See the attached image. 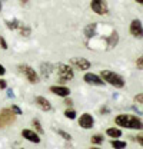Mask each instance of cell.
Returning a JSON list of instances; mask_svg holds the SVG:
<instances>
[{
  "label": "cell",
  "instance_id": "1",
  "mask_svg": "<svg viewBox=\"0 0 143 149\" xmlns=\"http://www.w3.org/2000/svg\"><path fill=\"white\" fill-rule=\"evenodd\" d=\"M115 123L120 128L125 129H143V120L140 118L135 116V115H129V113H120L115 118Z\"/></svg>",
  "mask_w": 143,
  "mask_h": 149
},
{
  "label": "cell",
  "instance_id": "2",
  "mask_svg": "<svg viewBox=\"0 0 143 149\" xmlns=\"http://www.w3.org/2000/svg\"><path fill=\"white\" fill-rule=\"evenodd\" d=\"M100 77L103 79L105 83L112 85L116 89H122V88H125V85H126V80L120 74L116 73V72H112V70H107V69H103L100 72Z\"/></svg>",
  "mask_w": 143,
  "mask_h": 149
},
{
  "label": "cell",
  "instance_id": "3",
  "mask_svg": "<svg viewBox=\"0 0 143 149\" xmlns=\"http://www.w3.org/2000/svg\"><path fill=\"white\" fill-rule=\"evenodd\" d=\"M54 72L57 74V79L60 83H67L74 77V70L72 69V66L66 65V63H57L54 66Z\"/></svg>",
  "mask_w": 143,
  "mask_h": 149
},
{
  "label": "cell",
  "instance_id": "4",
  "mask_svg": "<svg viewBox=\"0 0 143 149\" xmlns=\"http://www.w3.org/2000/svg\"><path fill=\"white\" fill-rule=\"evenodd\" d=\"M17 70L23 74L30 83L36 85V83L40 82V76H39V73L36 72L32 66H29V65H26V63H20V65H17Z\"/></svg>",
  "mask_w": 143,
  "mask_h": 149
},
{
  "label": "cell",
  "instance_id": "5",
  "mask_svg": "<svg viewBox=\"0 0 143 149\" xmlns=\"http://www.w3.org/2000/svg\"><path fill=\"white\" fill-rule=\"evenodd\" d=\"M16 115L10 111V108H3L0 109V129L10 126L12 123L16 122Z\"/></svg>",
  "mask_w": 143,
  "mask_h": 149
},
{
  "label": "cell",
  "instance_id": "6",
  "mask_svg": "<svg viewBox=\"0 0 143 149\" xmlns=\"http://www.w3.org/2000/svg\"><path fill=\"white\" fill-rule=\"evenodd\" d=\"M69 66H72L73 70L77 69V70H82V72H87L92 68V63L86 57H72L69 60Z\"/></svg>",
  "mask_w": 143,
  "mask_h": 149
},
{
  "label": "cell",
  "instance_id": "7",
  "mask_svg": "<svg viewBox=\"0 0 143 149\" xmlns=\"http://www.w3.org/2000/svg\"><path fill=\"white\" fill-rule=\"evenodd\" d=\"M90 9L99 16L109 15V6H107L106 0H92L90 1Z\"/></svg>",
  "mask_w": 143,
  "mask_h": 149
},
{
  "label": "cell",
  "instance_id": "8",
  "mask_svg": "<svg viewBox=\"0 0 143 149\" xmlns=\"http://www.w3.org/2000/svg\"><path fill=\"white\" fill-rule=\"evenodd\" d=\"M77 123L82 129H92L94 126V118L93 115L89 113V112H85L80 115V118L77 119Z\"/></svg>",
  "mask_w": 143,
  "mask_h": 149
},
{
  "label": "cell",
  "instance_id": "9",
  "mask_svg": "<svg viewBox=\"0 0 143 149\" xmlns=\"http://www.w3.org/2000/svg\"><path fill=\"white\" fill-rule=\"evenodd\" d=\"M129 32L130 35L136 39H143V24L139 19H133L132 23H130V27H129Z\"/></svg>",
  "mask_w": 143,
  "mask_h": 149
},
{
  "label": "cell",
  "instance_id": "10",
  "mask_svg": "<svg viewBox=\"0 0 143 149\" xmlns=\"http://www.w3.org/2000/svg\"><path fill=\"white\" fill-rule=\"evenodd\" d=\"M83 80L87 83V85H92V86H105V82L103 79L96 73H92V72H86L85 76H83Z\"/></svg>",
  "mask_w": 143,
  "mask_h": 149
},
{
  "label": "cell",
  "instance_id": "11",
  "mask_svg": "<svg viewBox=\"0 0 143 149\" xmlns=\"http://www.w3.org/2000/svg\"><path fill=\"white\" fill-rule=\"evenodd\" d=\"M35 105L43 112H50L52 111V103L47 97L44 96H35Z\"/></svg>",
  "mask_w": 143,
  "mask_h": 149
},
{
  "label": "cell",
  "instance_id": "12",
  "mask_svg": "<svg viewBox=\"0 0 143 149\" xmlns=\"http://www.w3.org/2000/svg\"><path fill=\"white\" fill-rule=\"evenodd\" d=\"M22 136H23L26 141L32 142V143H40V142H42L40 135H39L37 132H35L33 129H22Z\"/></svg>",
  "mask_w": 143,
  "mask_h": 149
},
{
  "label": "cell",
  "instance_id": "13",
  "mask_svg": "<svg viewBox=\"0 0 143 149\" xmlns=\"http://www.w3.org/2000/svg\"><path fill=\"white\" fill-rule=\"evenodd\" d=\"M49 91L56 96H60V97H69L70 96V89L67 86H63V85H53V86L49 88Z\"/></svg>",
  "mask_w": 143,
  "mask_h": 149
},
{
  "label": "cell",
  "instance_id": "14",
  "mask_svg": "<svg viewBox=\"0 0 143 149\" xmlns=\"http://www.w3.org/2000/svg\"><path fill=\"white\" fill-rule=\"evenodd\" d=\"M53 72H54V66L52 63L46 62V63H42V65H40V74H42V77L49 79L50 74L53 73Z\"/></svg>",
  "mask_w": 143,
  "mask_h": 149
},
{
  "label": "cell",
  "instance_id": "15",
  "mask_svg": "<svg viewBox=\"0 0 143 149\" xmlns=\"http://www.w3.org/2000/svg\"><path fill=\"white\" fill-rule=\"evenodd\" d=\"M106 135L107 136H110V138H113V139H119V138L122 136V129H120V128H116V126H113V128H107Z\"/></svg>",
  "mask_w": 143,
  "mask_h": 149
},
{
  "label": "cell",
  "instance_id": "16",
  "mask_svg": "<svg viewBox=\"0 0 143 149\" xmlns=\"http://www.w3.org/2000/svg\"><path fill=\"white\" fill-rule=\"evenodd\" d=\"M4 23H6V26H7L9 29H12V30H16V29H19V27L22 26V22H19L17 19H13V20H6Z\"/></svg>",
  "mask_w": 143,
  "mask_h": 149
},
{
  "label": "cell",
  "instance_id": "17",
  "mask_svg": "<svg viewBox=\"0 0 143 149\" xmlns=\"http://www.w3.org/2000/svg\"><path fill=\"white\" fill-rule=\"evenodd\" d=\"M32 125L35 126V129L33 130L37 132L39 135H43V133H44V129H43V126H42V123H40L39 119H33V120H32Z\"/></svg>",
  "mask_w": 143,
  "mask_h": 149
},
{
  "label": "cell",
  "instance_id": "18",
  "mask_svg": "<svg viewBox=\"0 0 143 149\" xmlns=\"http://www.w3.org/2000/svg\"><path fill=\"white\" fill-rule=\"evenodd\" d=\"M110 145L115 149H125L126 148V142L125 141H120V139H113L110 142Z\"/></svg>",
  "mask_w": 143,
  "mask_h": 149
},
{
  "label": "cell",
  "instance_id": "19",
  "mask_svg": "<svg viewBox=\"0 0 143 149\" xmlns=\"http://www.w3.org/2000/svg\"><path fill=\"white\" fill-rule=\"evenodd\" d=\"M103 141H105V138L102 135H93L90 138V142L94 143V145H100V143H103Z\"/></svg>",
  "mask_w": 143,
  "mask_h": 149
},
{
  "label": "cell",
  "instance_id": "20",
  "mask_svg": "<svg viewBox=\"0 0 143 149\" xmlns=\"http://www.w3.org/2000/svg\"><path fill=\"white\" fill-rule=\"evenodd\" d=\"M57 135H59V136H62L65 141H72V135L69 133V132H66V130L57 129Z\"/></svg>",
  "mask_w": 143,
  "mask_h": 149
},
{
  "label": "cell",
  "instance_id": "21",
  "mask_svg": "<svg viewBox=\"0 0 143 149\" xmlns=\"http://www.w3.org/2000/svg\"><path fill=\"white\" fill-rule=\"evenodd\" d=\"M65 116H66L67 119H70V120H74V119L77 118V113L73 111V109H66V111H65Z\"/></svg>",
  "mask_w": 143,
  "mask_h": 149
},
{
  "label": "cell",
  "instance_id": "22",
  "mask_svg": "<svg viewBox=\"0 0 143 149\" xmlns=\"http://www.w3.org/2000/svg\"><path fill=\"white\" fill-rule=\"evenodd\" d=\"M19 30H20V35L22 36H29L30 35V27H27L24 23H22V26L19 27Z\"/></svg>",
  "mask_w": 143,
  "mask_h": 149
},
{
  "label": "cell",
  "instance_id": "23",
  "mask_svg": "<svg viewBox=\"0 0 143 149\" xmlns=\"http://www.w3.org/2000/svg\"><path fill=\"white\" fill-rule=\"evenodd\" d=\"M10 111L13 112V113H15L16 116H19V115H22V113H23V111H22V109L19 108L17 105H12V106H10Z\"/></svg>",
  "mask_w": 143,
  "mask_h": 149
},
{
  "label": "cell",
  "instance_id": "24",
  "mask_svg": "<svg viewBox=\"0 0 143 149\" xmlns=\"http://www.w3.org/2000/svg\"><path fill=\"white\" fill-rule=\"evenodd\" d=\"M133 100H135L136 103H139V105H142V106H143V93H139V95H136V96L133 97Z\"/></svg>",
  "mask_w": 143,
  "mask_h": 149
},
{
  "label": "cell",
  "instance_id": "25",
  "mask_svg": "<svg viewBox=\"0 0 143 149\" xmlns=\"http://www.w3.org/2000/svg\"><path fill=\"white\" fill-rule=\"evenodd\" d=\"M136 68L140 69V70H143V55L137 57V60H136Z\"/></svg>",
  "mask_w": 143,
  "mask_h": 149
},
{
  "label": "cell",
  "instance_id": "26",
  "mask_svg": "<svg viewBox=\"0 0 143 149\" xmlns=\"http://www.w3.org/2000/svg\"><path fill=\"white\" fill-rule=\"evenodd\" d=\"M0 46H1V49H3V50H7V47H9V46H7L6 39H4L3 36H0Z\"/></svg>",
  "mask_w": 143,
  "mask_h": 149
},
{
  "label": "cell",
  "instance_id": "27",
  "mask_svg": "<svg viewBox=\"0 0 143 149\" xmlns=\"http://www.w3.org/2000/svg\"><path fill=\"white\" fill-rule=\"evenodd\" d=\"M0 89H7V80L6 79H0Z\"/></svg>",
  "mask_w": 143,
  "mask_h": 149
},
{
  "label": "cell",
  "instance_id": "28",
  "mask_svg": "<svg viewBox=\"0 0 143 149\" xmlns=\"http://www.w3.org/2000/svg\"><path fill=\"white\" fill-rule=\"evenodd\" d=\"M136 142H137V143H140V145L143 146V133H140V135H137V136H136Z\"/></svg>",
  "mask_w": 143,
  "mask_h": 149
},
{
  "label": "cell",
  "instance_id": "29",
  "mask_svg": "<svg viewBox=\"0 0 143 149\" xmlns=\"http://www.w3.org/2000/svg\"><path fill=\"white\" fill-rule=\"evenodd\" d=\"M65 105H67V106H72L73 105V100H72L70 97H65V102H63Z\"/></svg>",
  "mask_w": 143,
  "mask_h": 149
},
{
  "label": "cell",
  "instance_id": "30",
  "mask_svg": "<svg viewBox=\"0 0 143 149\" xmlns=\"http://www.w3.org/2000/svg\"><path fill=\"white\" fill-rule=\"evenodd\" d=\"M6 91H7V96H9V97H12V99L15 97V92H13L12 89H6Z\"/></svg>",
  "mask_w": 143,
  "mask_h": 149
},
{
  "label": "cell",
  "instance_id": "31",
  "mask_svg": "<svg viewBox=\"0 0 143 149\" xmlns=\"http://www.w3.org/2000/svg\"><path fill=\"white\" fill-rule=\"evenodd\" d=\"M4 73H6V68L3 65H0V76H3Z\"/></svg>",
  "mask_w": 143,
  "mask_h": 149
},
{
  "label": "cell",
  "instance_id": "32",
  "mask_svg": "<svg viewBox=\"0 0 143 149\" xmlns=\"http://www.w3.org/2000/svg\"><path fill=\"white\" fill-rule=\"evenodd\" d=\"M20 1H22V4H27V1H29V0H20Z\"/></svg>",
  "mask_w": 143,
  "mask_h": 149
},
{
  "label": "cell",
  "instance_id": "33",
  "mask_svg": "<svg viewBox=\"0 0 143 149\" xmlns=\"http://www.w3.org/2000/svg\"><path fill=\"white\" fill-rule=\"evenodd\" d=\"M1 9H3V0H0V12H1Z\"/></svg>",
  "mask_w": 143,
  "mask_h": 149
},
{
  "label": "cell",
  "instance_id": "34",
  "mask_svg": "<svg viewBox=\"0 0 143 149\" xmlns=\"http://www.w3.org/2000/svg\"><path fill=\"white\" fill-rule=\"evenodd\" d=\"M136 3H139V4H143V0H135Z\"/></svg>",
  "mask_w": 143,
  "mask_h": 149
},
{
  "label": "cell",
  "instance_id": "35",
  "mask_svg": "<svg viewBox=\"0 0 143 149\" xmlns=\"http://www.w3.org/2000/svg\"><path fill=\"white\" fill-rule=\"evenodd\" d=\"M90 149H100V148H99V146H92Z\"/></svg>",
  "mask_w": 143,
  "mask_h": 149
},
{
  "label": "cell",
  "instance_id": "36",
  "mask_svg": "<svg viewBox=\"0 0 143 149\" xmlns=\"http://www.w3.org/2000/svg\"><path fill=\"white\" fill-rule=\"evenodd\" d=\"M20 149H24V148H20Z\"/></svg>",
  "mask_w": 143,
  "mask_h": 149
}]
</instances>
